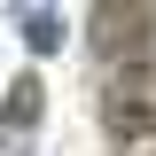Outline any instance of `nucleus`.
<instances>
[{
	"label": "nucleus",
	"instance_id": "nucleus-1",
	"mask_svg": "<svg viewBox=\"0 0 156 156\" xmlns=\"http://www.w3.org/2000/svg\"><path fill=\"white\" fill-rule=\"evenodd\" d=\"M101 125H109V140H125V148L156 140V62H148V55L109 62V86H101Z\"/></svg>",
	"mask_w": 156,
	"mask_h": 156
},
{
	"label": "nucleus",
	"instance_id": "nucleus-3",
	"mask_svg": "<svg viewBox=\"0 0 156 156\" xmlns=\"http://www.w3.org/2000/svg\"><path fill=\"white\" fill-rule=\"evenodd\" d=\"M39 101H47V94H39V78H16V86H8V109H0V133L23 140V133L39 125Z\"/></svg>",
	"mask_w": 156,
	"mask_h": 156
},
{
	"label": "nucleus",
	"instance_id": "nucleus-2",
	"mask_svg": "<svg viewBox=\"0 0 156 156\" xmlns=\"http://www.w3.org/2000/svg\"><path fill=\"white\" fill-rule=\"evenodd\" d=\"M140 47H148V8H140V0H101L94 8V55L125 62V55H140Z\"/></svg>",
	"mask_w": 156,
	"mask_h": 156
},
{
	"label": "nucleus",
	"instance_id": "nucleus-4",
	"mask_svg": "<svg viewBox=\"0 0 156 156\" xmlns=\"http://www.w3.org/2000/svg\"><path fill=\"white\" fill-rule=\"evenodd\" d=\"M23 47H31V55H55L62 47V23L47 16V8H23Z\"/></svg>",
	"mask_w": 156,
	"mask_h": 156
}]
</instances>
